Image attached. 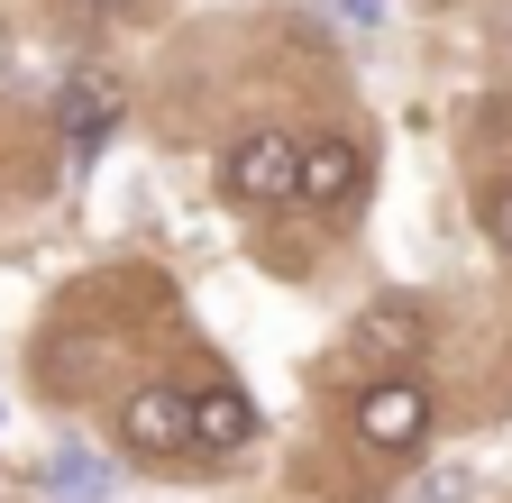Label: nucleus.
<instances>
[{
	"label": "nucleus",
	"mask_w": 512,
	"mask_h": 503,
	"mask_svg": "<svg viewBox=\"0 0 512 503\" xmlns=\"http://www.w3.org/2000/svg\"><path fill=\"white\" fill-rule=\"evenodd\" d=\"M119 439H128V449H192V421H183V394L174 385H138V394H128L119 403Z\"/></svg>",
	"instance_id": "nucleus-6"
},
{
	"label": "nucleus",
	"mask_w": 512,
	"mask_h": 503,
	"mask_svg": "<svg viewBox=\"0 0 512 503\" xmlns=\"http://www.w3.org/2000/svg\"><path fill=\"white\" fill-rule=\"evenodd\" d=\"M119 101H128V92H119V74H101V65H83L74 83H64V92H55V129H64V138H74V147H101V138L119 129Z\"/></svg>",
	"instance_id": "nucleus-5"
},
{
	"label": "nucleus",
	"mask_w": 512,
	"mask_h": 503,
	"mask_svg": "<svg viewBox=\"0 0 512 503\" xmlns=\"http://www.w3.org/2000/svg\"><path fill=\"white\" fill-rule=\"evenodd\" d=\"M412 503H467V476H430V485H421Z\"/></svg>",
	"instance_id": "nucleus-10"
},
{
	"label": "nucleus",
	"mask_w": 512,
	"mask_h": 503,
	"mask_svg": "<svg viewBox=\"0 0 512 503\" xmlns=\"http://www.w3.org/2000/svg\"><path fill=\"white\" fill-rule=\"evenodd\" d=\"M348 348H357V366H366V375H412V366H421V348H430V311H421V302H403V293H384V302H366V311H357Z\"/></svg>",
	"instance_id": "nucleus-1"
},
{
	"label": "nucleus",
	"mask_w": 512,
	"mask_h": 503,
	"mask_svg": "<svg viewBox=\"0 0 512 503\" xmlns=\"http://www.w3.org/2000/svg\"><path fill=\"white\" fill-rule=\"evenodd\" d=\"M339 10H348L357 28H375V19H384V0H339Z\"/></svg>",
	"instance_id": "nucleus-11"
},
{
	"label": "nucleus",
	"mask_w": 512,
	"mask_h": 503,
	"mask_svg": "<svg viewBox=\"0 0 512 503\" xmlns=\"http://www.w3.org/2000/svg\"><path fill=\"white\" fill-rule=\"evenodd\" d=\"M46 494L55 503H110V467L83 458V449H64V458H46Z\"/></svg>",
	"instance_id": "nucleus-8"
},
{
	"label": "nucleus",
	"mask_w": 512,
	"mask_h": 503,
	"mask_svg": "<svg viewBox=\"0 0 512 503\" xmlns=\"http://www.w3.org/2000/svg\"><path fill=\"white\" fill-rule=\"evenodd\" d=\"M293 165H302V147L284 129H247L220 156V193L229 202H293Z\"/></svg>",
	"instance_id": "nucleus-2"
},
{
	"label": "nucleus",
	"mask_w": 512,
	"mask_h": 503,
	"mask_svg": "<svg viewBox=\"0 0 512 503\" xmlns=\"http://www.w3.org/2000/svg\"><path fill=\"white\" fill-rule=\"evenodd\" d=\"M83 10H101V19H128V10H147V0H83Z\"/></svg>",
	"instance_id": "nucleus-12"
},
{
	"label": "nucleus",
	"mask_w": 512,
	"mask_h": 503,
	"mask_svg": "<svg viewBox=\"0 0 512 503\" xmlns=\"http://www.w3.org/2000/svg\"><path fill=\"white\" fill-rule=\"evenodd\" d=\"M357 439H366V449H421V439H430L421 375H375L366 403H357Z\"/></svg>",
	"instance_id": "nucleus-3"
},
{
	"label": "nucleus",
	"mask_w": 512,
	"mask_h": 503,
	"mask_svg": "<svg viewBox=\"0 0 512 503\" xmlns=\"http://www.w3.org/2000/svg\"><path fill=\"white\" fill-rule=\"evenodd\" d=\"M183 421H192V449H247V439H256V403H247L238 385L183 394Z\"/></svg>",
	"instance_id": "nucleus-7"
},
{
	"label": "nucleus",
	"mask_w": 512,
	"mask_h": 503,
	"mask_svg": "<svg viewBox=\"0 0 512 503\" xmlns=\"http://www.w3.org/2000/svg\"><path fill=\"white\" fill-rule=\"evenodd\" d=\"M485 238L512 257V174H503V183H485Z\"/></svg>",
	"instance_id": "nucleus-9"
},
{
	"label": "nucleus",
	"mask_w": 512,
	"mask_h": 503,
	"mask_svg": "<svg viewBox=\"0 0 512 503\" xmlns=\"http://www.w3.org/2000/svg\"><path fill=\"white\" fill-rule=\"evenodd\" d=\"M366 183V147L357 138H302V165H293V202L302 211H339Z\"/></svg>",
	"instance_id": "nucleus-4"
}]
</instances>
